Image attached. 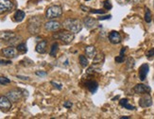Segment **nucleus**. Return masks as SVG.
Segmentation results:
<instances>
[{"label":"nucleus","mask_w":154,"mask_h":119,"mask_svg":"<svg viewBox=\"0 0 154 119\" xmlns=\"http://www.w3.org/2000/svg\"><path fill=\"white\" fill-rule=\"evenodd\" d=\"M45 29L48 31H57L61 29V24L57 21H48L45 24Z\"/></svg>","instance_id":"9"},{"label":"nucleus","mask_w":154,"mask_h":119,"mask_svg":"<svg viewBox=\"0 0 154 119\" xmlns=\"http://www.w3.org/2000/svg\"><path fill=\"white\" fill-rule=\"evenodd\" d=\"M149 71V64L144 63L143 65H141V67L139 69V78L141 81H145V78H146V75Z\"/></svg>","instance_id":"13"},{"label":"nucleus","mask_w":154,"mask_h":119,"mask_svg":"<svg viewBox=\"0 0 154 119\" xmlns=\"http://www.w3.org/2000/svg\"><path fill=\"white\" fill-rule=\"evenodd\" d=\"M11 61H4V60H0V65L1 64H11Z\"/></svg>","instance_id":"36"},{"label":"nucleus","mask_w":154,"mask_h":119,"mask_svg":"<svg viewBox=\"0 0 154 119\" xmlns=\"http://www.w3.org/2000/svg\"><path fill=\"white\" fill-rule=\"evenodd\" d=\"M104 54L101 52H99L98 54L96 55V58H94V63L95 64H99V65H101L104 62Z\"/></svg>","instance_id":"19"},{"label":"nucleus","mask_w":154,"mask_h":119,"mask_svg":"<svg viewBox=\"0 0 154 119\" xmlns=\"http://www.w3.org/2000/svg\"><path fill=\"white\" fill-rule=\"evenodd\" d=\"M17 50L20 52V53H26V51H28V48H26V45L25 43H22V44H19L17 45Z\"/></svg>","instance_id":"24"},{"label":"nucleus","mask_w":154,"mask_h":119,"mask_svg":"<svg viewBox=\"0 0 154 119\" xmlns=\"http://www.w3.org/2000/svg\"><path fill=\"white\" fill-rule=\"evenodd\" d=\"M85 1H88V0H85Z\"/></svg>","instance_id":"43"},{"label":"nucleus","mask_w":154,"mask_h":119,"mask_svg":"<svg viewBox=\"0 0 154 119\" xmlns=\"http://www.w3.org/2000/svg\"><path fill=\"white\" fill-rule=\"evenodd\" d=\"M11 108V101L8 98V96H0V109L3 111H8Z\"/></svg>","instance_id":"8"},{"label":"nucleus","mask_w":154,"mask_h":119,"mask_svg":"<svg viewBox=\"0 0 154 119\" xmlns=\"http://www.w3.org/2000/svg\"><path fill=\"white\" fill-rule=\"evenodd\" d=\"M134 64H135V61L133 60L132 58H129L128 61H127V68L128 69H132L134 67Z\"/></svg>","instance_id":"26"},{"label":"nucleus","mask_w":154,"mask_h":119,"mask_svg":"<svg viewBox=\"0 0 154 119\" xmlns=\"http://www.w3.org/2000/svg\"><path fill=\"white\" fill-rule=\"evenodd\" d=\"M72 102H70V101H65L64 103H63V107H65V108H68V109H70L71 107H72Z\"/></svg>","instance_id":"34"},{"label":"nucleus","mask_w":154,"mask_h":119,"mask_svg":"<svg viewBox=\"0 0 154 119\" xmlns=\"http://www.w3.org/2000/svg\"><path fill=\"white\" fill-rule=\"evenodd\" d=\"M110 18H112L111 15H106V16H101V17H99L98 20H108V19H110Z\"/></svg>","instance_id":"37"},{"label":"nucleus","mask_w":154,"mask_h":119,"mask_svg":"<svg viewBox=\"0 0 154 119\" xmlns=\"http://www.w3.org/2000/svg\"><path fill=\"white\" fill-rule=\"evenodd\" d=\"M55 39H58V40H61V41L66 44H70L73 40L75 38V35L73 32H69V31H60V32H57L55 33L54 35H53Z\"/></svg>","instance_id":"2"},{"label":"nucleus","mask_w":154,"mask_h":119,"mask_svg":"<svg viewBox=\"0 0 154 119\" xmlns=\"http://www.w3.org/2000/svg\"><path fill=\"white\" fill-rule=\"evenodd\" d=\"M109 41L113 44H117L121 42V35L119 34V32L112 30L109 34Z\"/></svg>","instance_id":"11"},{"label":"nucleus","mask_w":154,"mask_h":119,"mask_svg":"<svg viewBox=\"0 0 154 119\" xmlns=\"http://www.w3.org/2000/svg\"><path fill=\"white\" fill-rule=\"evenodd\" d=\"M85 53H86V56H88L89 59H93L97 55V49L94 45H88V46H86V48H85Z\"/></svg>","instance_id":"15"},{"label":"nucleus","mask_w":154,"mask_h":119,"mask_svg":"<svg viewBox=\"0 0 154 119\" xmlns=\"http://www.w3.org/2000/svg\"><path fill=\"white\" fill-rule=\"evenodd\" d=\"M145 21L146 23H150L151 22V12L149 9H146L145 12Z\"/></svg>","instance_id":"25"},{"label":"nucleus","mask_w":154,"mask_h":119,"mask_svg":"<svg viewBox=\"0 0 154 119\" xmlns=\"http://www.w3.org/2000/svg\"><path fill=\"white\" fill-rule=\"evenodd\" d=\"M46 45H48V43H46V41L40 42L39 44H37L36 47H35V50L38 53H40V54H43V53H45V50H46Z\"/></svg>","instance_id":"17"},{"label":"nucleus","mask_w":154,"mask_h":119,"mask_svg":"<svg viewBox=\"0 0 154 119\" xmlns=\"http://www.w3.org/2000/svg\"><path fill=\"white\" fill-rule=\"evenodd\" d=\"M63 26L65 29H67L68 31L73 32V33H79L82 29V22H80L79 19H75V18L66 19L63 22Z\"/></svg>","instance_id":"1"},{"label":"nucleus","mask_w":154,"mask_h":119,"mask_svg":"<svg viewBox=\"0 0 154 119\" xmlns=\"http://www.w3.org/2000/svg\"><path fill=\"white\" fill-rule=\"evenodd\" d=\"M17 78L23 79V81H29V77H24V76H17Z\"/></svg>","instance_id":"39"},{"label":"nucleus","mask_w":154,"mask_h":119,"mask_svg":"<svg viewBox=\"0 0 154 119\" xmlns=\"http://www.w3.org/2000/svg\"><path fill=\"white\" fill-rule=\"evenodd\" d=\"M22 90H12L8 92L7 96L10 99L11 102H18L20 100V98L22 97Z\"/></svg>","instance_id":"6"},{"label":"nucleus","mask_w":154,"mask_h":119,"mask_svg":"<svg viewBox=\"0 0 154 119\" xmlns=\"http://www.w3.org/2000/svg\"><path fill=\"white\" fill-rule=\"evenodd\" d=\"M62 14H63V9H62V7H60V6H51L45 12V16L48 19L59 17Z\"/></svg>","instance_id":"4"},{"label":"nucleus","mask_w":154,"mask_h":119,"mask_svg":"<svg viewBox=\"0 0 154 119\" xmlns=\"http://www.w3.org/2000/svg\"><path fill=\"white\" fill-rule=\"evenodd\" d=\"M13 37H15V34L11 31H6L1 34V38L3 40H5V41H10V40L12 39Z\"/></svg>","instance_id":"21"},{"label":"nucleus","mask_w":154,"mask_h":119,"mask_svg":"<svg viewBox=\"0 0 154 119\" xmlns=\"http://www.w3.org/2000/svg\"><path fill=\"white\" fill-rule=\"evenodd\" d=\"M26 16V13L23 11H17L15 13H14V16H13V18H14V21L15 22H21L24 20Z\"/></svg>","instance_id":"18"},{"label":"nucleus","mask_w":154,"mask_h":119,"mask_svg":"<svg viewBox=\"0 0 154 119\" xmlns=\"http://www.w3.org/2000/svg\"><path fill=\"white\" fill-rule=\"evenodd\" d=\"M9 83H11V81L9 78H7L5 77H0V84L6 85V84H9Z\"/></svg>","instance_id":"27"},{"label":"nucleus","mask_w":154,"mask_h":119,"mask_svg":"<svg viewBox=\"0 0 154 119\" xmlns=\"http://www.w3.org/2000/svg\"><path fill=\"white\" fill-rule=\"evenodd\" d=\"M130 117L129 116H121L120 117V119H129Z\"/></svg>","instance_id":"42"},{"label":"nucleus","mask_w":154,"mask_h":119,"mask_svg":"<svg viewBox=\"0 0 154 119\" xmlns=\"http://www.w3.org/2000/svg\"><path fill=\"white\" fill-rule=\"evenodd\" d=\"M146 58H148L149 60H151L154 57V48H151L149 51H146Z\"/></svg>","instance_id":"28"},{"label":"nucleus","mask_w":154,"mask_h":119,"mask_svg":"<svg viewBox=\"0 0 154 119\" xmlns=\"http://www.w3.org/2000/svg\"><path fill=\"white\" fill-rule=\"evenodd\" d=\"M80 8H82V10H83L84 11H90V8H88V7H85V6H80Z\"/></svg>","instance_id":"38"},{"label":"nucleus","mask_w":154,"mask_h":119,"mask_svg":"<svg viewBox=\"0 0 154 119\" xmlns=\"http://www.w3.org/2000/svg\"><path fill=\"white\" fill-rule=\"evenodd\" d=\"M58 49H59V44L58 43H54L51 46V49H50V56L52 57H55L58 53Z\"/></svg>","instance_id":"22"},{"label":"nucleus","mask_w":154,"mask_h":119,"mask_svg":"<svg viewBox=\"0 0 154 119\" xmlns=\"http://www.w3.org/2000/svg\"><path fill=\"white\" fill-rule=\"evenodd\" d=\"M103 6H104L105 10H111L112 8V4L109 0H105V1L103 2Z\"/></svg>","instance_id":"29"},{"label":"nucleus","mask_w":154,"mask_h":119,"mask_svg":"<svg viewBox=\"0 0 154 119\" xmlns=\"http://www.w3.org/2000/svg\"><path fill=\"white\" fill-rule=\"evenodd\" d=\"M116 1L119 3V4H121V5H124V4H127L128 2H130L131 0H116Z\"/></svg>","instance_id":"35"},{"label":"nucleus","mask_w":154,"mask_h":119,"mask_svg":"<svg viewBox=\"0 0 154 119\" xmlns=\"http://www.w3.org/2000/svg\"><path fill=\"white\" fill-rule=\"evenodd\" d=\"M125 61V58H124V56H118V57H116V62L117 63H123Z\"/></svg>","instance_id":"31"},{"label":"nucleus","mask_w":154,"mask_h":119,"mask_svg":"<svg viewBox=\"0 0 154 119\" xmlns=\"http://www.w3.org/2000/svg\"><path fill=\"white\" fill-rule=\"evenodd\" d=\"M83 24L86 29H92L93 28H95L97 26V21L95 19H93L92 17H85L83 20Z\"/></svg>","instance_id":"14"},{"label":"nucleus","mask_w":154,"mask_h":119,"mask_svg":"<svg viewBox=\"0 0 154 119\" xmlns=\"http://www.w3.org/2000/svg\"><path fill=\"white\" fill-rule=\"evenodd\" d=\"M36 75L39 76V77H45L48 74H46V72H44V71H37Z\"/></svg>","instance_id":"33"},{"label":"nucleus","mask_w":154,"mask_h":119,"mask_svg":"<svg viewBox=\"0 0 154 119\" xmlns=\"http://www.w3.org/2000/svg\"><path fill=\"white\" fill-rule=\"evenodd\" d=\"M41 20L39 19V17H31L29 21L28 25V29L31 33V34H36L40 31L41 29Z\"/></svg>","instance_id":"3"},{"label":"nucleus","mask_w":154,"mask_h":119,"mask_svg":"<svg viewBox=\"0 0 154 119\" xmlns=\"http://www.w3.org/2000/svg\"><path fill=\"white\" fill-rule=\"evenodd\" d=\"M79 63L80 65L82 66V67H87L88 66V60H87V58L83 55H80L79 56Z\"/></svg>","instance_id":"23"},{"label":"nucleus","mask_w":154,"mask_h":119,"mask_svg":"<svg viewBox=\"0 0 154 119\" xmlns=\"http://www.w3.org/2000/svg\"><path fill=\"white\" fill-rule=\"evenodd\" d=\"M134 92L138 95H144V94H146V93H149L151 91L150 87L148 85H145V84H137L135 87H134Z\"/></svg>","instance_id":"10"},{"label":"nucleus","mask_w":154,"mask_h":119,"mask_svg":"<svg viewBox=\"0 0 154 119\" xmlns=\"http://www.w3.org/2000/svg\"><path fill=\"white\" fill-rule=\"evenodd\" d=\"M51 84L54 86L55 88L59 89V90H61L62 89V84H60V83H56L55 81H51Z\"/></svg>","instance_id":"32"},{"label":"nucleus","mask_w":154,"mask_h":119,"mask_svg":"<svg viewBox=\"0 0 154 119\" xmlns=\"http://www.w3.org/2000/svg\"><path fill=\"white\" fill-rule=\"evenodd\" d=\"M13 7L14 6L11 0H0V14L11 11Z\"/></svg>","instance_id":"5"},{"label":"nucleus","mask_w":154,"mask_h":119,"mask_svg":"<svg viewBox=\"0 0 154 119\" xmlns=\"http://www.w3.org/2000/svg\"><path fill=\"white\" fill-rule=\"evenodd\" d=\"M86 87L88 88V90L92 93V94H95V93L97 91V88H98V84L97 82L94 81H89L85 83Z\"/></svg>","instance_id":"16"},{"label":"nucleus","mask_w":154,"mask_h":119,"mask_svg":"<svg viewBox=\"0 0 154 119\" xmlns=\"http://www.w3.org/2000/svg\"><path fill=\"white\" fill-rule=\"evenodd\" d=\"M2 53L7 58H14L17 55V49L13 47V46H9V47L4 48L2 50Z\"/></svg>","instance_id":"12"},{"label":"nucleus","mask_w":154,"mask_h":119,"mask_svg":"<svg viewBox=\"0 0 154 119\" xmlns=\"http://www.w3.org/2000/svg\"><path fill=\"white\" fill-rule=\"evenodd\" d=\"M119 104L122 106V107H124V108H126V109H128V110H134L135 109V107L133 105H131L130 103H129V100L127 98H123V99H121L120 100V102H119Z\"/></svg>","instance_id":"20"},{"label":"nucleus","mask_w":154,"mask_h":119,"mask_svg":"<svg viewBox=\"0 0 154 119\" xmlns=\"http://www.w3.org/2000/svg\"><path fill=\"white\" fill-rule=\"evenodd\" d=\"M132 1L134 2V3H141L143 0H132Z\"/></svg>","instance_id":"41"},{"label":"nucleus","mask_w":154,"mask_h":119,"mask_svg":"<svg viewBox=\"0 0 154 119\" xmlns=\"http://www.w3.org/2000/svg\"><path fill=\"white\" fill-rule=\"evenodd\" d=\"M91 13H97V14H104L105 11L103 10H90Z\"/></svg>","instance_id":"30"},{"label":"nucleus","mask_w":154,"mask_h":119,"mask_svg":"<svg viewBox=\"0 0 154 119\" xmlns=\"http://www.w3.org/2000/svg\"><path fill=\"white\" fill-rule=\"evenodd\" d=\"M125 51H126V47H123V48H122V50L120 51V55H121V56H124Z\"/></svg>","instance_id":"40"},{"label":"nucleus","mask_w":154,"mask_h":119,"mask_svg":"<svg viewBox=\"0 0 154 119\" xmlns=\"http://www.w3.org/2000/svg\"><path fill=\"white\" fill-rule=\"evenodd\" d=\"M139 105L142 108H148L152 105V98L149 93L144 94V96L139 99Z\"/></svg>","instance_id":"7"}]
</instances>
